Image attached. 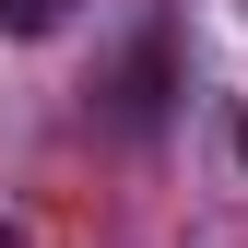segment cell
I'll return each mask as SVG.
<instances>
[{
  "label": "cell",
  "mask_w": 248,
  "mask_h": 248,
  "mask_svg": "<svg viewBox=\"0 0 248 248\" xmlns=\"http://www.w3.org/2000/svg\"><path fill=\"white\" fill-rule=\"evenodd\" d=\"M71 0H0V36H59Z\"/></svg>",
  "instance_id": "obj_2"
},
{
  "label": "cell",
  "mask_w": 248,
  "mask_h": 248,
  "mask_svg": "<svg viewBox=\"0 0 248 248\" xmlns=\"http://www.w3.org/2000/svg\"><path fill=\"white\" fill-rule=\"evenodd\" d=\"M236 166H248V118H236Z\"/></svg>",
  "instance_id": "obj_3"
},
{
  "label": "cell",
  "mask_w": 248,
  "mask_h": 248,
  "mask_svg": "<svg viewBox=\"0 0 248 248\" xmlns=\"http://www.w3.org/2000/svg\"><path fill=\"white\" fill-rule=\"evenodd\" d=\"M0 248H24V225H0Z\"/></svg>",
  "instance_id": "obj_4"
},
{
  "label": "cell",
  "mask_w": 248,
  "mask_h": 248,
  "mask_svg": "<svg viewBox=\"0 0 248 248\" xmlns=\"http://www.w3.org/2000/svg\"><path fill=\"white\" fill-rule=\"evenodd\" d=\"M95 95H107V118H118V130H154V118H166V95H177V47H166V36H142V47L95 83Z\"/></svg>",
  "instance_id": "obj_1"
}]
</instances>
